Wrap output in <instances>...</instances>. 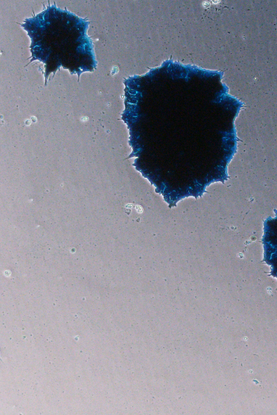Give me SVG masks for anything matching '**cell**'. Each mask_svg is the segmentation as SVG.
<instances>
[{
  "mask_svg": "<svg viewBox=\"0 0 277 415\" xmlns=\"http://www.w3.org/2000/svg\"><path fill=\"white\" fill-rule=\"evenodd\" d=\"M275 216L266 219L263 224V259L270 266V275L277 279V210Z\"/></svg>",
  "mask_w": 277,
  "mask_h": 415,
  "instance_id": "1",
  "label": "cell"
}]
</instances>
